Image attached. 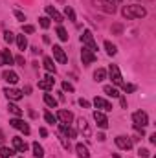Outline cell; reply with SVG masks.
I'll return each mask as SVG.
<instances>
[{"label": "cell", "instance_id": "cell-7", "mask_svg": "<svg viewBox=\"0 0 156 158\" xmlns=\"http://www.w3.org/2000/svg\"><path fill=\"white\" fill-rule=\"evenodd\" d=\"M81 59H83V64H84V66H90V64L96 61V53H94L90 48H84V46H83V50H81Z\"/></svg>", "mask_w": 156, "mask_h": 158}, {"label": "cell", "instance_id": "cell-22", "mask_svg": "<svg viewBox=\"0 0 156 158\" xmlns=\"http://www.w3.org/2000/svg\"><path fill=\"white\" fill-rule=\"evenodd\" d=\"M59 129H61V132H63V134H66L68 138H76V134H77L70 125H64V123H61V127H59Z\"/></svg>", "mask_w": 156, "mask_h": 158}, {"label": "cell", "instance_id": "cell-25", "mask_svg": "<svg viewBox=\"0 0 156 158\" xmlns=\"http://www.w3.org/2000/svg\"><path fill=\"white\" fill-rule=\"evenodd\" d=\"M7 110H9L15 118H20V116H22V109H20V107H17L15 103H9V105H7Z\"/></svg>", "mask_w": 156, "mask_h": 158}, {"label": "cell", "instance_id": "cell-34", "mask_svg": "<svg viewBox=\"0 0 156 158\" xmlns=\"http://www.w3.org/2000/svg\"><path fill=\"white\" fill-rule=\"evenodd\" d=\"M64 15H66V17H68V19H70L72 22L76 20V13H74V9H72L70 6H66V7H64Z\"/></svg>", "mask_w": 156, "mask_h": 158}, {"label": "cell", "instance_id": "cell-40", "mask_svg": "<svg viewBox=\"0 0 156 158\" xmlns=\"http://www.w3.org/2000/svg\"><path fill=\"white\" fill-rule=\"evenodd\" d=\"M63 90H66V92H74L76 88H74V85H72V83H68V81H63Z\"/></svg>", "mask_w": 156, "mask_h": 158}, {"label": "cell", "instance_id": "cell-16", "mask_svg": "<svg viewBox=\"0 0 156 158\" xmlns=\"http://www.w3.org/2000/svg\"><path fill=\"white\" fill-rule=\"evenodd\" d=\"M53 85H55V79H53V76H46V77L42 79V81H39V88L40 90H51L53 88Z\"/></svg>", "mask_w": 156, "mask_h": 158}, {"label": "cell", "instance_id": "cell-49", "mask_svg": "<svg viewBox=\"0 0 156 158\" xmlns=\"http://www.w3.org/2000/svg\"><path fill=\"white\" fill-rule=\"evenodd\" d=\"M97 140H99V142H105V140H107V136H105L103 132H99V134H97Z\"/></svg>", "mask_w": 156, "mask_h": 158}, {"label": "cell", "instance_id": "cell-44", "mask_svg": "<svg viewBox=\"0 0 156 158\" xmlns=\"http://www.w3.org/2000/svg\"><path fill=\"white\" fill-rule=\"evenodd\" d=\"M79 105H81L83 109H90V101H88V99H84V98H81V99H79Z\"/></svg>", "mask_w": 156, "mask_h": 158}, {"label": "cell", "instance_id": "cell-51", "mask_svg": "<svg viewBox=\"0 0 156 158\" xmlns=\"http://www.w3.org/2000/svg\"><path fill=\"white\" fill-rule=\"evenodd\" d=\"M4 142H6V136H4V132H2V131H0V145H2V143H4Z\"/></svg>", "mask_w": 156, "mask_h": 158}, {"label": "cell", "instance_id": "cell-20", "mask_svg": "<svg viewBox=\"0 0 156 158\" xmlns=\"http://www.w3.org/2000/svg\"><path fill=\"white\" fill-rule=\"evenodd\" d=\"M42 64H44V68H46L50 74H55V72H57V68H55V64H53V59H51V57H44Z\"/></svg>", "mask_w": 156, "mask_h": 158}, {"label": "cell", "instance_id": "cell-17", "mask_svg": "<svg viewBox=\"0 0 156 158\" xmlns=\"http://www.w3.org/2000/svg\"><path fill=\"white\" fill-rule=\"evenodd\" d=\"M46 13H48V19H53L55 22H63V20H64L63 15H61L53 6H46Z\"/></svg>", "mask_w": 156, "mask_h": 158}, {"label": "cell", "instance_id": "cell-8", "mask_svg": "<svg viewBox=\"0 0 156 158\" xmlns=\"http://www.w3.org/2000/svg\"><path fill=\"white\" fill-rule=\"evenodd\" d=\"M4 96H6L9 101H20V99H22V90L11 88V86H6V88H4Z\"/></svg>", "mask_w": 156, "mask_h": 158}, {"label": "cell", "instance_id": "cell-31", "mask_svg": "<svg viewBox=\"0 0 156 158\" xmlns=\"http://www.w3.org/2000/svg\"><path fill=\"white\" fill-rule=\"evenodd\" d=\"M59 140H61L63 147H64L66 151H70V138H68L66 134H63V132H61V134H59Z\"/></svg>", "mask_w": 156, "mask_h": 158}, {"label": "cell", "instance_id": "cell-41", "mask_svg": "<svg viewBox=\"0 0 156 158\" xmlns=\"http://www.w3.org/2000/svg\"><path fill=\"white\" fill-rule=\"evenodd\" d=\"M22 31H24V33H33V31H35V26H31V24H24V26H22Z\"/></svg>", "mask_w": 156, "mask_h": 158}, {"label": "cell", "instance_id": "cell-50", "mask_svg": "<svg viewBox=\"0 0 156 158\" xmlns=\"http://www.w3.org/2000/svg\"><path fill=\"white\" fill-rule=\"evenodd\" d=\"M40 136H48V131H46V129H44V127H40Z\"/></svg>", "mask_w": 156, "mask_h": 158}, {"label": "cell", "instance_id": "cell-47", "mask_svg": "<svg viewBox=\"0 0 156 158\" xmlns=\"http://www.w3.org/2000/svg\"><path fill=\"white\" fill-rule=\"evenodd\" d=\"M31 52H33L35 55H39V53H40V48H39V46H31Z\"/></svg>", "mask_w": 156, "mask_h": 158}, {"label": "cell", "instance_id": "cell-32", "mask_svg": "<svg viewBox=\"0 0 156 158\" xmlns=\"http://www.w3.org/2000/svg\"><path fill=\"white\" fill-rule=\"evenodd\" d=\"M15 151L13 149H7V147H0V158H11V155H13Z\"/></svg>", "mask_w": 156, "mask_h": 158}, {"label": "cell", "instance_id": "cell-36", "mask_svg": "<svg viewBox=\"0 0 156 158\" xmlns=\"http://www.w3.org/2000/svg\"><path fill=\"white\" fill-rule=\"evenodd\" d=\"M13 15H15V19H17V20H20V22H24V20H26V15H24L20 9H13Z\"/></svg>", "mask_w": 156, "mask_h": 158}, {"label": "cell", "instance_id": "cell-53", "mask_svg": "<svg viewBox=\"0 0 156 158\" xmlns=\"http://www.w3.org/2000/svg\"><path fill=\"white\" fill-rule=\"evenodd\" d=\"M112 158H121V156H119V155H112Z\"/></svg>", "mask_w": 156, "mask_h": 158}, {"label": "cell", "instance_id": "cell-23", "mask_svg": "<svg viewBox=\"0 0 156 158\" xmlns=\"http://www.w3.org/2000/svg\"><path fill=\"white\" fill-rule=\"evenodd\" d=\"M105 79H107V70H105V68H97V70L94 72V81L101 83V81H105Z\"/></svg>", "mask_w": 156, "mask_h": 158}, {"label": "cell", "instance_id": "cell-28", "mask_svg": "<svg viewBox=\"0 0 156 158\" xmlns=\"http://www.w3.org/2000/svg\"><path fill=\"white\" fill-rule=\"evenodd\" d=\"M31 149H33V155H35V158H42V156H44V149H42V145H39V142H33Z\"/></svg>", "mask_w": 156, "mask_h": 158}, {"label": "cell", "instance_id": "cell-4", "mask_svg": "<svg viewBox=\"0 0 156 158\" xmlns=\"http://www.w3.org/2000/svg\"><path fill=\"white\" fill-rule=\"evenodd\" d=\"M81 42L86 44V48H90V50L96 53V50H97V42H96V39H94V35H92L90 30H84V31H83V35H81Z\"/></svg>", "mask_w": 156, "mask_h": 158}, {"label": "cell", "instance_id": "cell-11", "mask_svg": "<svg viewBox=\"0 0 156 158\" xmlns=\"http://www.w3.org/2000/svg\"><path fill=\"white\" fill-rule=\"evenodd\" d=\"M94 105H96L97 109H101V112H109V110L114 109L110 101H107V99H103V98H97V96L94 98Z\"/></svg>", "mask_w": 156, "mask_h": 158}, {"label": "cell", "instance_id": "cell-12", "mask_svg": "<svg viewBox=\"0 0 156 158\" xmlns=\"http://www.w3.org/2000/svg\"><path fill=\"white\" fill-rule=\"evenodd\" d=\"M11 143H13V149L18 151V153H26V151H28V143H26L20 136H13Z\"/></svg>", "mask_w": 156, "mask_h": 158}, {"label": "cell", "instance_id": "cell-29", "mask_svg": "<svg viewBox=\"0 0 156 158\" xmlns=\"http://www.w3.org/2000/svg\"><path fill=\"white\" fill-rule=\"evenodd\" d=\"M44 103H46L50 109H55V107H57V99H55L51 94H44Z\"/></svg>", "mask_w": 156, "mask_h": 158}, {"label": "cell", "instance_id": "cell-9", "mask_svg": "<svg viewBox=\"0 0 156 158\" xmlns=\"http://www.w3.org/2000/svg\"><path fill=\"white\" fill-rule=\"evenodd\" d=\"M53 57H55V61L57 63H61V64H66L68 63V57H66V53H64V50L59 46V44H53Z\"/></svg>", "mask_w": 156, "mask_h": 158}, {"label": "cell", "instance_id": "cell-52", "mask_svg": "<svg viewBox=\"0 0 156 158\" xmlns=\"http://www.w3.org/2000/svg\"><path fill=\"white\" fill-rule=\"evenodd\" d=\"M42 40H44L46 44H50V37H48V35H44V37H42Z\"/></svg>", "mask_w": 156, "mask_h": 158}, {"label": "cell", "instance_id": "cell-1", "mask_svg": "<svg viewBox=\"0 0 156 158\" xmlns=\"http://www.w3.org/2000/svg\"><path fill=\"white\" fill-rule=\"evenodd\" d=\"M121 15L127 19V20H132V19H143L147 15V9L140 4H132V6H123L121 7Z\"/></svg>", "mask_w": 156, "mask_h": 158}, {"label": "cell", "instance_id": "cell-3", "mask_svg": "<svg viewBox=\"0 0 156 158\" xmlns=\"http://www.w3.org/2000/svg\"><path fill=\"white\" fill-rule=\"evenodd\" d=\"M92 6L103 13H109V15H114L116 13V6L112 0H92Z\"/></svg>", "mask_w": 156, "mask_h": 158}, {"label": "cell", "instance_id": "cell-24", "mask_svg": "<svg viewBox=\"0 0 156 158\" xmlns=\"http://www.w3.org/2000/svg\"><path fill=\"white\" fill-rule=\"evenodd\" d=\"M103 90H105V94H107V96H110V98H119V96H121V94L117 92V88H116V86H112V85H107Z\"/></svg>", "mask_w": 156, "mask_h": 158}, {"label": "cell", "instance_id": "cell-43", "mask_svg": "<svg viewBox=\"0 0 156 158\" xmlns=\"http://www.w3.org/2000/svg\"><path fill=\"white\" fill-rule=\"evenodd\" d=\"M121 86H123V90H125V92H134V90H136V86H134V85H127V83H123Z\"/></svg>", "mask_w": 156, "mask_h": 158}, {"label": "cell", "instance_id": "cell-5", "mask_svg": "<svg viewBox=\"0 0 156 158\" xmlns=\"http://www.w3.org/2000/svg\"><path fill=\"white\" fill-rule=\"evenodd\" d=\"M9 125H11L13 129H18V131H20V132H24L26 136H28V134L31 132V131H30V125H28V123H26L24 119H20V118H13V119H9Z\"/></svg>", "mask_w": 156, "mask_h": 158}, {"label": "cell", "instance_id": "cell-37", "mask_svg": "<svg viewBox=\"0 0 156 158\" xmlns=\"http://www.w3.org/2000/svg\"><path fill=\"white\" fill-rule=\"evenodd\" d=\"M110 31H112V35H121V33H123V26H121V24H114V26L110 28Z\"/></svg>", "mask_w": 156, "mask_h": 158}, {"label": "cell", "instance_id": "cell-38", "mask_svg": "<svg viewBox=\"0 0 156 158\" xmlns=\"http://www.w3.org/2000/svg\"><path fill=\"white\" fill-rule=\"evenodd\" d=\"M39 24H40V28L48 30V28H50V19H48V17H40V19H39Z\"/></svg>", "mask_w": 156, "mask_h": 158}, {"label": "cell", "instance_id": "cell-6", "mask_svg": "<svg viewBox=\"0 0 156 158\" xmlns=\"http://www.w3.org/2000/svg\"><path fill=\"white\" fill-rule=\"evenodd\" d=\"M109 74H110V79H112V83H114L116 86H121V85H123V76H121V72H119V66H117V64H110Z\"/></svg>", "mask_w": 156, "mask_h": 158}, {"label": "cell", "instance_id": "cell-42", "mask_svg": "<svg viewBox=\"0 0 156 158\" xmlns=\"http://www.w3.org/2000/svg\"><path fill=\"white\" fill-rule=\"evenodd\" d=\"M13 59H15V63H17V64H20V66H24V64H26L24 55H17V57H13Z\"/></svg>", "mask_w": 156, "mask_h": 158}, {"label": "cell", "instance_id": "cell-14", "mask_svg": "<svg viewBox=\"0 0 156 158\" xmlns=\"http://www.w3.org/2000/svg\"><path fill=\"white\" fill-rule=\"evenodd\" d=\"M57 119H59L61 123H64V125H70V123L74 121V114H72L70 110H64V109H61V110L57 112Z\"/></svg>", "mask_w": 156, "mask_h": 158}, {"label": "cell", "instance_id": "cell-46", "mask_svg": "<svg viewBox=\"0 0 156 158\" xmlns=\"http://www.w3.org/2000/svg\"><path fill=\"white\" fill-rule=\"evenodd\" d=\"M149 142H151L153 145H154V143H156V132H153V134L149 136Z\"/></svg>", "mask_w": 156, "mask_h": 158}, {"label": "cell", "instance_id": "cell-35", "mask_svg": "<svg viewBox=\"0 0 156 158\" xmlns=\"http://www.w3.org/2000/svg\"><path fill=\"white\" fill-rule=\"evenodd\" d=\"M4 40H6L7 44H11V42L15 40V33H13V31H9V30H7V31H4Z\"/></svg>", "mask_w": 156, "mask_h": 158}, {"label": "cell", "instance_id": "cell-13", "mask_svg": "<svg viewBox=\"0 0 156 158\" xmlns=\"http://www.w3.org/2000/svg\"><path fill=\"white\" fill-rule=\"evenodd\" d=\"M94 119H96V123H97L99 129H107V127H109V118L105 116V112L96 110V112H94Z\"/></svg>", "mask_w": 156, "mask_h": 158}, {"label": "cell", "instance_id": "cell-15", "mask_svg": "<svg viewBox=\"0 0 156 158\" xmlns=\"http://www.w3.org/2000/svg\"><path fill=\"white\" fill-rule=\"evenodd\" d=\"M2 79H4L6 83H9V85H15V83L18 81V74L13 72V70H4V72H2Z\"/></svg>", "mask_w": 156, "mask_h": 158}, {"label": "cell", "instance_id": "cell-26", "mask_svg": "<svg viewBox=\"0 0 156 158\" xmlns=\"http://www.w3.org/2000/svg\"><path fill=\"white\" fill-rule=\"evenodd\" d=\"M15 39H17V46H18V50H20V52H24V50L28 48V39H26L24 35H17Z\"/></svg>", "mask_w": 156, "mask_h": 158}, {"label": "cell", "instance_id": "cell-48", "mask_svg": "<svg viewBox=\"0 0 156 158\" xmlns=\"http://www.w3.org/2000/svg\"><path fill=\"white\" fill-rule=\"evenodd\" d=\"M30 92H31V86H24V90H22V94H24V96H28Z\"/></svg>", "mask_w": 156, "mask_h": 158}, {"label": "cell", "instance_id": "cell-19", "mask_svg": "<svg viewBox=\"0 0 156 158\" xmlns=\"http://www.w3.org/2000/svg\"><path fill=\"white\" fill-rule=\"evenodd\" d=\"M76 153H77L79 158H90L88 147H86V145H83V143H77V145H76Z\"/></svg>", "mask_w": 156, "mask_h": 158}, {"label": "cell", "instance_id": "cell-30", "mask_svg": "<svg viewBox=\"0 0 156 158\" xmlns=\"http://www.w3.org/2000/svg\"><path fill=\"white\" fill-rule=\"evenodd\" d=\"M57 37L63 40V42H66V40H68V31H66L63 26H57Z\"/></svg>", "mask_w": 156, "mask_h": 158}, {"label": "cell", "instance_id": "cell-33", "mask_svg": "<svg viewBox=\"0 0 156 158\" xmlns=\"http://www.w3.org/2000/svg\"><path fill=\"white\" fill-rule=\"evenodd\" d=\"M44 119H46V123H51V125H53V123H57V116H53L50 110H46V112H44Z\"/></svg>", "mask_w": 156, "mask_h": 158}, {"label": "cell", "instance_id": "cell-39", "mask_svg": "<svg viewBox=\"0 0 156 158\" xmlns=\"http://www.w3.org/2000/svg\"><path fill=\"white\" fill-rule=\"evenodd\" d=\"M138 155H140L142 158H149V156H151L149 149H145V147H140V149H138Z\"/></svg>", "mask_w": 156, "mask_h": 158}, {"label": "cell", "instance_id": "cell-27", "mask_svg": "<svg viewBox=\"0 0 156 158\" xmlns=\"http://www.w3.org/2000/svg\"><path fill=\"white\" fill-rule=\"evenodd\" d=\"M105 50H107V53L110 55V57H114L117 53V48H116V44H112L110 40H105Z\"/></svg>", "mask_w": 156, "mask_h": 158}, {"label": "cell", "instance_id": "cell-55", "mask_svg": "<svg viewBox=\"0 0 156 158\" xmlns=\"http://www.w3.org/2000/svg\"><path fill=\"white\" fill-rule=\"evenodd\" d=\"M112 2H117V0H112Z\"/></svg>", "mask_w": 156, "mask_h": 158}, {"label": "cell", "instance_id": "cell-54", "mask_svg": "<svg viewBox=\"0 0 156 158\" xmlns=\"http://www.w3.org/2000/svg\"><path fill=\"white\" fill-rule=\"evenodd\" d=\"M0 64H4V61H2V55H0Z\"/></svg>", "mask_w": 156, "mask_h": 158}, {"label": "cell", "instance_id": "cell-21", "mask_svg": "<svg viewBox=\"0 0 156 158\" xmlns=\"http://www.w3.org/2000/svg\"><path fill=\"white\" fill-rule=\"evenodd\" d=\"M0 55H2L4 64H13V63H15V59H13V55H11V52H9V50H2V52H0Z\"/></svg>", "mask_w": 156, "mask_h": 158}, {"label": "cell", "instance_id": "cell-45", "mask_svg": "<svg viewBox=\"0 0 156 158\" xmlns=\"http://www.w3.org/2000/svg\"><path fill=\"white\" fill-rule=\"evenodd\" d=\"M119 103H121V107H123V109H127V99H125L123 96H119Z\"/></svg>", "mask_w": 156, "mask_h": 158}, {"label": "cell", "instance_id": "cell-2", "mask_svg": "<svg viewBox=\"0 0 156 158\" xmlns=\"http://www.w3.org/2000/svg\"><path fill=\"white\" fill-rule=\"evenodd\" d=\"M132 123H134V129L143 136L145 134V127L149 125V116H147V112H143V110H136L134 114H132Z\"/></svg>", "mask_w": 156, "mask_h": 158}, {"label": "cell", "instance_id": "cell-10", "mask_svg": "<svg viewBox=\"0 0 156 158\" xmlns=\"http://www.w3.org/2000/svg\"><path fill=\"white\" fill-rule=\"evenodd\" d=\"M116 145L119 149H123V151H130L132 149V140L129 138V136H116Z\"/></svg>", "mask_w": 156, "mask_h": 158}, {"label": "cell", "instance_id": "cell-18", "mask_svg": "<svg viewBox=\"0 0 156 158\" xmlns=\"http://www.w3.org/2000/svg\"><path fill=\"white\" fill-rule=\"evenodd\" d=\"M77 125H79V131L83 132V136H84V138H90V125H88V121L84 118H79Z\"/></svg>", "mask_w": 156, "mask_h": 158}]
</instances>
